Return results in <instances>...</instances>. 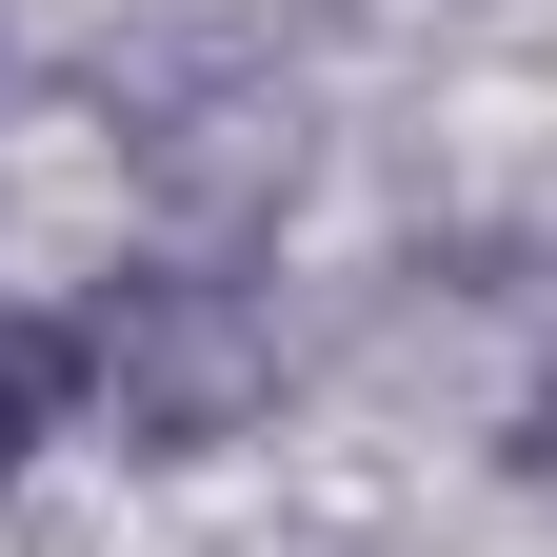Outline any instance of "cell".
<instances>
[{
	"instance_id": "3957f363",
	"label": "cell",
	"mask_w": 557,
	"mask_h": 557,
	"mask_svg": "<svg viewBox=\"0 0 557 557\" xmlns=\"http://www.w3.org/2000/svg\"><path fill=\"white\" fill-rule=\"evenodd\" d=\"M0 60H21V21H0Z\"/></svg>"
},
{
	"instance_id": "7a4b0ae2",
	"label": "cell",
	"mask_w": 557,
	"mask_h": 557,
	"mask_svg": "<svg viewBox=\"0 0 557 557\" xmlns=\"http://www.w3.org/2000/svg\"><path fill=\"white\" fill-rule=\"evenodd\" d=\"M518 458L557 478V338H537V379H518Z\"/></svg>"
},
{
	"instance_id": "6da1fadb",
	"label": "cell",
	"mask_w": 557,
	"mask_h": 557,
	"mask_svg": "<svg viewBox=\"0 0 557 557\" xmlns=\"http://www.w3.org/2000/svg\"><path fill=\"white\" fill-rule=\"evenodd\" d=\"M60 438H100V319H60V299H0V498H21Z\"/></svg>"
}]
</instances>
